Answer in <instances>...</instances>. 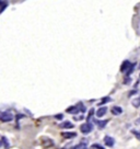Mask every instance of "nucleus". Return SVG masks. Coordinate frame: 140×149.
Segmentation results:
<instances>
[{"label":"nucleus","mask_w":140,"mask_h":149,"mask_svg":"<svg viewBox=\"0 0 140 149\" xmlns=\"http://www.w3.org/2000/svg\"><path fill=\"white\" fill-rule=\"evenodd\" d=\"M92 129H93V126L91 125L90 123H84L80 126V130L83 135H88V134H90V133L92 132Z\"/></svg>","instance_id":"obj_1"},{"label":"nucleus","mask_w":140,"mask_h":149,"mask_svg":"<svg viewBox=\"0 0 140 149\" xmlns=\"http://www.w3.org/2000/svg\"><path fill=\"white\" fill-rule=\"evenodd\" d=\"M13 120V115L8 112H2L0 113V121L1 122H10Z\"/></svg>","instance_id":"obj_2"},{"label":"nucleus","mask_w":140,"mask_h":149,"mask_svg":"<svg viewBox=\"0 0 140 149\" xmlns=\"http://www.w3.org/2000/svg\"><path fill=\"white\" fill-rule=\"evenodd\" d=\"M130 66H131L130 62H129V60H125V62H124L123 64H121V66H120V71H121V72L128 71V70H129V68H130Z\"/></svg>","instance_id":"obj_3"},{"label":"nucleus","mask_w":140,"mask_h":149,"mask_svg":"<svg viewBox=\"0 0 140 149\" xmlns=\"http://www.w3.org/2000/svg\"><path fill=\"white\" fill-rule=\"evenodd\" d=\"M104 142H105V145H106L107 147H113L114 146V144H115V140H114V138L109 137V136H105Z\"/></svg>","instance_id":"obj_4"},{"label":"nucleus","mask_w":140,"mask_h":149,"mask_svg":"<svg viewBox=\"0 0 140 149\" xmlns=\"http://www.w3.org/2000/svg\"><path fill=\"white\" fill-rule=\"evenodd\" d=\"M106 112H107V107L102 106V107H100V109L97 110L96 116H97V117H102V116H104L105 114H106Z\"/></svg>","instance_id":"obj_5"},{"label":"nucleus","mask_w":140,"mask_h":149,"mask_svg":"<svg viewBox=\"0 0 140 149\" xmlns=\"http://www.w3.org/2000/svg\"><path fill=\"white\" fill-rule=\"evenodd\" d=\"M111 112L114 114V115H120V114L123 113V109H121L120 106H113Z\"/></svg>","instance_id":"obj_6"},{"label":"nucleus","mask_w":140,"mask_h":149,"mask_svg":"<svg viewBox=\"0 0 140 149\" xmlns=\"http://www.w3.org/2000/svg\"><path fill=\"white\" fill-rule=\"evenodd\" d=\"M60 127L61 128H73V124L70 123V122L66 121V122H62L61 124H60Z\"/></svg>","instance_id":"obj_7"},{"label":"nucleus","mask_w":140,"mask_h":149,"mask_svg":"<svg viewBox=\"0 0 140 149\" xmlns=\"http://www.w3.org/2000/svg\"><path fill=\"white\" fill-rule=\"evenodd\" d=\"M62 136L64 137H66V138H72V137H76L77 136V134L76 133H62Z\"/></svg>","instance_id":"obj_8"},{"label":"nucleus","mask_w":140,"mask_h":149,"mask_svg":"<svg viewBox=\"0 0 140 149\" xmlns=\"http://www.w3.org/2000/svg\"><path fill=\"white\" fill-rule=\"evenodd\" d=\"M107 120H105V121H97L96 123H97V126H99V127L100 128H103V127H105V125H106L107 124Z\"/></svg>","instance_id":"obj_9"},{"label":"nucleus","mask_w":140,"mask_h":149,"mask_svg":"<svg viewBox=\"0 0 140 149\" xmlns=\"http://www.w3.org/2000/svg\"><path fill=\"white\" fill-rule=\"evenodd\" d=\"M2 142V144L5 145L6 149H8V148H9V142H8V139H7V138H5V137H3V138H2V142Z\"/></svg>","instance_id":"obj_10"},{"label":"nucleus","mask_w":140,"mask_h":149,"mask_svg":"<svg viewBox=\"0 0 140 149\" xmlns=\"http://www.w3.org/2000/svg\"><path fill=\"white\" fill-rule=\"evenodd\" d=\"M133 106L139 107V106H140V100H139V99L133 100Z\"/></svg>","instance_id":"obj_11"},{"label":"nucleus","mask_w":140,"mask_h":149,"mask_svg":"<svg viewBox=\"0 0 140 149\" xmlns=\"http://www.w3.org/2000/svg\"><path fill=\"white\" fill-rule=\"evenodd\" d=\"M133 134L140 140V132H137V130H133Z\"/></svg>","instance_id":"obj_12"},{"label":"nucleus","mask_w":140,"mask_h":149,"mask_svg":"<svg viewBox=\"0 0 140 149\" xmlns=\"http://www.w3.org/2000/svg\"><path fill=\"white\" fill-rule=\"evenodd\" d=\"M133 68H135V65L131 64V66H130V68H129V70L127 71V75H130V73L133 71Z\"/></svg>","instance_id":"obj_13"},{"label":"nucleus","mask_w":140,"mask_h":149,"mask_svg":"<svg viewBox=\"0 0 140 149\" xmlns=\"http://www.w3.org/2000/svg\"><path fill=\"white\" fill-rule=\"evenodd\" d=\"M92 147H93V148H96V149H104L102 146H101V145H99V144H94V145H92Z\"/></svg>","instance_id":"obj_14"},{"label":"nucleus","mask_w":140,"mask_h":149,"mask_svg":"<svg viewBox=\"0 0 140 149\" xmlns=\"http://www.w3.org/2000/svg\"><path fill=\"white\" fill-rule=\"evenodd\" d=\"M108 101H111V99H109V98H105V99H103L102 102H100V104H99V105H101V104H104L105 102H108Z\"/></svg>","instance_id":"obj_15"},{"label":"nucleus","mask_w":140,"mask_h":149,"mask_svg":"<svg viewBox=\"0 0 140 149\" xmlns=\"http://www.w3.org/2000/svg\"><path fill=\"white\" fill-rule=\"evenodd\" d=\"M93 114H94V110H93V109H91V110H90V112H89V116H88V120H90V118H91V116H92Z\"/></svg>","instance_id":"obj_16"},{"label":"nucleus","mask_w":140,"mask_h":149,"mask_svg":"<svg viewBox=\"0 0 140 149\" xmlns=\"http://www.w3.org/2000/svg\"><path fill=\"white\" fill-rule=\"evenodd\" d=\"M129 82H130V78H129V77H128V79H125V80H124V83H125V85L126 83H129Z\"/></svg>","instance_id":"obj_17"},{"label":"nucleus","mask_w":140,"mask_h":149,"mask_svg":"<svg viewBox=\"0 0 140 149\" xmlns=\"http://www.w3.org/2000/svg\"><path fill=\"white\" fill-rule=\"evenodd\" d=\"M56 118H58V120H61L62 115H61V114H59V115H56Z\"/></svg>","instance_id":"obj_18"},{"label":"nucleus","mask_w":140,"mask_h":149,"mask_svg":"<svg viewBox=\"0 0 140 149\" xmlns=\"http://www.w3.org/2000/svg\"><path fill=\"white\" fill-rule=\"evenodd\" d=\"M1 144H2V142H0V147H1Z\"/></svg>","instance_id":"obj_19"},{"label":"nucleus","mask_w":140,"mask_h":149,"mask_svg":"<svg viewBox=\"0 0 140 149\" xmlns=\"http://www.w3.org/2000/svg\"><path fill=\"white\" fill-rule=\"evenodd\" d=\"M84 149H88V148H84Z\"/></svg>","instance_id":"obj_20"},{"label":"nucleus","mask_w":140,"mask_h":149,"mask_svg":"<svg viewBox=\"0 0 140 149\" xmlns=\"http://www.w3.org/2000/svg\"><path fill=\"white\" fill-rule=\"evenodd\" d=\"M139 100H140V98H139Z\"/></svg>","instance_id":"obj_21"}]
</instances>
